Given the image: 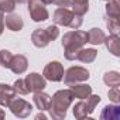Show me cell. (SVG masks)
Listing matches in <instances>:
<instances>
[{
	"instance_id": "obj_1",
	"label": "cell",
	"mask_w": 120,
	"mask_h": 120,
	"mask_svg": "<svg viewBox=\"0 0 120 120\" xmlns=\"http://www.w3.org/2000/svg\"><path fill=\"white\" fill-rule=\"evenodd\" d=\"M74 99H75V98H74L71 89L56 90V92L52 95L51 102H49V107H48L49 116H51L52 119H56V120L65 119L67 112H68V107L71 106V103L74 102Z\"/></svg>"
},
{
	"instance_id": "obj_2",
	"label": "cell",
	"mask_w": 120,
	"mask_h": 120,
	"mask_svg": "<svg viewBox=\"0 0 120 120\" xmlns=\"http://www.w3.org/2000/svg\"><path fill=\"white\" fill-rule=\"evenodd\" d=\"M62 47H64V55L68 61H75L78 51L88 42V34L82 30H74L68 31L62 37Z\"/></svg>"
},
{
	"instance_id": "obj_3",
	"label": "cell",
	"mask_w": 120,
	"mask_h": 120,
	"mask_svg": "<svg viewBox=\"0 0 120 120\" xmlns=\"http://www.w3.org/2000/svg\"><path fill=\"white\" fill-rule=\"evenodd\" d=\"M52 21L56 26H64V27H71L74 30L79 28L83 23V16L75 14L72 10L67 7H59L54 11Z\"/></svg>"
},
{
	"instance_id": "obj_4",
	"label": "cell",
	"mask_w": 120,
	"mask_h": 120,
	"mask_svg": "<svg viewBox=\"0 0 120 120\" xmlns=\"http://www.w3.org/2000/svg\"><path fill=\"white\" fill-rule=\"evenodd\" d=\"M100 102V96L99 95H89L86 99H79V102L74 106V116L78 120L86 119L90 113H93L95 107L98 106V103Z\"/></svg>"
},
{
	"instance_id": "obj_5",
	"label": "cell",
	"mask_w": 120,
	"mask_h": 120,
	"mask_svg": "<svg viewBox=\"0 0 120 120\" xmlns=\"http://www.w3.org/2000/svg\"><path fill=\"white\" fill-rule=\"evenodd\" d=\"M89 76H90V74L86 68H83V67H71V68L67 69V72H64L62 79H64L67 86H71V85L88 81Z\"/></svg>"
},
{
	"instance_id": "obj_6",
	"label": "cell",
	"mask_w": 120,
	"mask_h": 120,
	"mask_svg": "<svg viewBox=\"0 0 120 120\" xmlns=\"http://www.w3.org/2000/svg\"><path fill=\"white\" fill-rule=\"evenodd\" d=\"M28 13L33 21L40 23V21H45L48 20L49 14L47 10V4L42 2V0H28Z\"/></svg>"
},
{
	"instance_id": "obj_7",
	"label": "cell",
	"mask_w": 120,
	"mask_h": 120,
	"mask_svg": "<svg viewBox=\"0 0 120 120\" xmlns=\"http://www.w3.org/2000/svg\"><path fill=\"white\" fill-rule=\"evenodd\" d=\"M7 107H9L10 112H11L16 117H19V119H26V117H28V116L31 114V112H33L31 103H28L27 100H24V99H21V98H13V100L9 103Z\"/></svg>"
},
{
	"instance_id": "obj_8",
	"label": "cell",
	"mask_w": 120,
	"mask_h": 120,
	"mask_svg": "<svg viewBox=\"0 0 120 120\" xmlns=\"http://www.w3.org/2000/svg\"><path fill=\"white\" fill-rule=\"evenodd\" d=\"M42 76L51 82H61L64 78V67L59 61H51L44 67Z\"/></svg>"
},
{
	"instance_id": "obj_9",
	"label": "cell",
	"mask_w": 120,
	"mask_h": 120,
	"mask_svg": "<svg viewBox=\"0 0 120 120\" xmlns=\"http://www.w3.org/2000/svg\"><path fill=\"white\" fill-rule=\"evenodd\" d=\"M24 82H26V85H27L28 92H33V93H34V92L44 90V88L47 86V79H45L42 75L37 74V72L28 74V75L26 76Z\"/></svg>"
},
{
	"instance_id": "obj_10",
	"label": "cell",
	"mask_w": 120,
	"mask_h": 120,
	"mask_svg": "<svg viewBox=\"0 0 120 120\" xmlns=\"http://www.w3.org/2000/svg\"><path fill=\"white\" fill-rule=\"evenodd\" d=\"M31 42L37 48H45L51 42V38L45 28H35L31 34Z\"/></svg>"
},
{
	"instance_id": "obj_11",
	"label": "cell",
	"mask_w": 120,
	"mask_h": 120,
	"mask_svg": "<svg viewBox=\"0 0 120 120\" xmlns=\"http://www.w3.org/2000/svg\"><path fill=\"white\" fill-rule=\"evenodd\" d=\"M9 68H10L14 74L21 75V74H24V72L27 71V68H28V59H27L24 55H21V54L13 55Z\"/></svg>"
},
{
	"instance_id": "obj_12",
	"label": "cell",
	"mask_w": 120,
	"mask_h": 120,
	"mask_svg": "<svg viewBox=\"0 0 120 120\" xmlns=\"http://www.w3.org/2000/svg\"><path fill=\"white\" fill-rule=\"evenodd\" d=\"M16 92L13 89V86L7 85V83H0V106L7 107L9 103L13 100V98H16Z\"/></svg>"
},
{
	"instance_id": "obj_13",
	"label": "cell",
	"mask_w": 120,
	"mask_h": 120,
	"mask_svg": "<svg viewBox=\"0 0 120 120\" xmlns=\"http://www.w3.org/2000/svg\"><path fill=\"white\" fill-rule=\"evenodd\" d=\"M33 102L35 105V107L41 112H45L48 110L49 107V102H51V96L42 90L40 92H34V96H33Z\"/></svg>"
},
{
	"instance_id": "obj_14",
	"label": "cell",
	"mask_w": 120,
	"mask_h": 120,
	"mask_svg": "<svg viewBox=\"0 0 120 120\" xmlns=\"http://www.w3.org/2000/svg\"><path fill=\"white\" fill-rule=\"evenodd\" d=\"M99 117L102 120H119L120 119V106H119V103L105 106Z\"/></svg>"
},
{
	"instance_id": "obj_15",
	"label": "cell",
	"mask_w": 120,
	"mask_h": 120,
	"mask_svg": "<svg viewBox=\"0 0 120 120\" xmlns=\"http://www.w3.org/2000/svg\"><path fill=\"white\" fill-rule=\"evenodd\" d=\"M4 26H7L10 31H20L24 27V21L19 14L9 13L7 17H4Z\"/></svg>"
},
{
	"instance_id": "obj_16",
	"label": "cell",
	"mask_w": 120,
	"mask_h": 120,
	"mask_svg": "<svg viewBox=\"0 0 120 120\" xmlns=\"http://www.w3.org/2000/svg\"><path fill=\"white\" fill-rule=\"evenodd\" d=\"M71 92H72L74 98H76V99H86L92 93V86L88 83L79 82V83L71 85Z\"/></svg>"
},
{
	"instance_id": "obj_17",
	"label": "cell",
	"mask_w": 120,
	"mask_h": 120,
	"mask_svg": "<svg viewBox=\"0 0 120 120\" xmlns=\"http://www.w3.org/2000/svg\"><path fill=\"white\" fill-rule=\"evenodd\" d=\"M98 56V51L95 48H81L76 54V59L81 62H85V64H90L93 62Z\"/></svg>"
},
{
	"instance_id": "obj_18",
	"label": "cell",
	"mask_w": 120,
	"mask_h": 120,
	"mask_svg": "<svg viewBox=\"0 0 120 120\" xmlns=\"http://www.w3.org/2000/svg\"><path fill=\"white\" fill-rule=\"evenodd\" d=\"M86 34H88V42L92 44V45H100V44H103V41L106 38L105 31L100 30V28H96V27L90 28Z\"/></svg>"
},
{
	"instance_id": "obj_19",
	"label": "cell",
	"mask_w": 120,
	"mask_h": 120,
	"mask_svg": "<svg viewBox=\"0 0 120 120\" xmlns=\"http://www.w3.org/2000/svg\"><path fill=\"white\" fill-rule=\"evenodd\" d=\"M106 44V48L109 49V52L114 56H120V48H119V35L110 34L109 37L105 38L103 41Z\"/></svg>"
},
{
	"instance_id": "obj_20",
	"label": "cell",
	"mask_w": 120,
	"mask_h": 120,
	"mask_svg": "<svg viewBox=\"0 0 120 120\" xmlns=\"http://www.w3.org/2000/svg\"><path fill=\"white\" fill-rule=\"evenodd\" d=\"M71 10L75 14L85 16L89 10V0H71Z\"/></svg>"
},
{
	"instance_id": "obj_21",
	"label": "cell",
	"mask_w": 120,
	"mask_h": 120,
	"mask_svg": "<svg viewBox=\"0 0 120 120\" xmlns=\"http://www.w3.org/2000/svg\"><path fill=\"white\" fill-rule=\"evenodd\" d=\"M103 82L110 88L120 86V74L117 71H109L103 75Z\"/></svg>"
},
{
	"instance_id": "obj_22",
	"label": "cell",
	"mask_w": 120,
	"mask_h": 120,
	"mask_svg": "<svg viewBox=\"0 0 120 120\" xmlns=\"http://www.w3.org/2000/svg\"><path fill=\"white\" fill-rule=\"evenodd\" d=\"M106 16L112 17V19H119L120 7H119L117 0H110V2H107V4H106Z\"/></svg>"
},
{
	"instance_id": "obj_23",
	"label": "cell",
	"mask_w": 120,
	"mask_h": 120,
	"mask_svg": "<svg viewBox=\"0 0 120 120\" xmlns=\"http://www.w3.org/2000/svg\"><path fill=\"white\" fill-rule=\"evenodd\" d=\"M105 21H106V27H107L109 33L110 34H114V35H119V31H120L119 19H112V17L105 16Z\"/></svg>"
},
{
	"instance_id": "obj_24",
	"label": "cell",
	"mask_w": 120,
	"mask_h": 120,
	"mask_svg": "<svg viewBox=\"0 0 120 120\" xmlns=\"http://www.w3.org/2000/svg\"><path fill=\"white\" fill-rule=\"evenodd\" d=\"M13 54L9 49H0V67L3 68H9L10 62H11Z\"/></svg>"
},
{
	"instance_id": "obj_25",
	"label": "cell",
	"mask_w": 120,
	"mask_h": 120,
	"mask_svg": "<svg viewBox=\"0 0 120 120\" xmlns=\"http://www.w3.org/2000/svg\"><path fill=\"white\" fill-rule=\"evenodd\" d=\"M16 9L14 0H0V11L3 13H13Z\"/></svg>"
},
{
	"instance_id": "obj_26",
	"label": "cell",
	"mask_w": 120,
	"mask_h": 120,
	"mask_svg": "<svg viewBox=\"0 0 120 120\" xmlns=\"http://www.w3.org/2000/svg\"><path fill=\"white\" fill-rule=\"evenodd\" d=\"M13 89L16 93L19 95H27L28 93V89H27V85L24 82V79H17L14 83H13Z\"/></svg>"
},
{
	"instance_id": "obj_27",
	"label": "cell",
	"mask_w": 120,
	"mask_h": 120,
	"mask_svg": "<svg viewBox=\"0 0 120 120\" xmlns=\"http://www.w3.org/2000/svg\"><path fill=\"white\" fill-rule=\"evenodd\" d=\"M107 96L113 103H120V89H119V86L110 88L109 92H107Z\"/></svg>"
},
{
	"instance_id": "obj_28",
	"label": "cell",
	"mask_w": 120,
	"mask_h": 120,
	"mask_svg": "<svg viewBox=\"0 0 120 120\" xmlns=\"http://www.w3.org/2000/svg\"><path fill=\"white\" fill-rule=\"evenodd\" d=\"M45 30H47V33H48V35H49L51 41H54V40H56V38H58V35H59V30H58L56 24H51V26H48Z\"/></svg>"
},
{
	"instance_id": "obj_29",
	"label": "cell",
	"mask_w": 120,
	"mask_h": 120,
	"mask_svg": "<svg viewBox=\"0 0 120 120\" xmlns=\"http://www.w3.org/2000/svg\"><path fill=\"white\" fill-rule=\"evenodd\" d=\"M52 3H55L59 7H71V0H52Z\"/></svg>"
},
{
	"instance_id": "obj_30",
	"label": "cell",
	"mask_w": 120,
	"mask_h": 120,
	"mask_svg": "<svg viewBox=\"0 0 120 120\" xmlns=\"http://www.w3.org/2000/svg\"><path fill=\"white\" fill-rule=\"evenodd\" d=\"M4 31V13L0 11V35Z\"/></svg>"
},
{
	"instance_id": "obj_31",
	"label": "cell",
	"mask_w": 120,
	"mask_h": 120,
	"mask_svg": "<svg viewBox=\"0 0 120 120\" xmlns=\"http://www.w3.org/2000/svg\"><path fill=\"white\" fill-rule=\"evenodd\" d=\"M45 117H47V116H45V114H44V113H42L41 110H40V113H38V114L35 116V119H37V120H38V119H45Z\"/></svg>"
},
{
	"instance_id": "obj_32",
	"label": "cell",
	"mask_w": 120,
	"mask_h": 120,
	"mask_svg": "<svg viewBox=\"0 0 120 120\" xmlns=\"http://www.w3.org/2000/svg\"><path fill=\"white\" fill-rule=\"evenodd\" d=\"M6 117V113H4V110L3 109H0V120H3Z\"/></svg>"
},
{
	"instance_id": "obj_33",
	"label": "cell",
	"mask_w": 120,
	"mask_h": 120,
	"mask_svg": "<svg viewBox=\"0 0 120 120\" xmlns=\"http://www.w3.org/2000/svg\"><path fill=\"white\" fill-rule=\"evenodd\" d=\"M27 2H28V0H14L16 4H17V3H19V4H23V3H27Z\"/></svg>"
},
{
	"instance_id": "obj_34",
	"label": "cell",
	"mask_w": 120,
	"mask_h": 120,
	"mask_svg": "<svg viewBox=\"0 0 120 120\" xmlns=\"http://www.w3.org/2000/svg\"><path fill=\"white\" fill-rule=\"evenodd\" d=\"M42 2H44L45 4H51V3H52V0H42Z\"/></svg>"
},
{
	"instance_id": "obj_35",
	"label": "cell",
	"mask_w": 120,
	"mask_h": 120,
	"mask_svg": "<svg viewBox=\"0 0 120 120\" xmlns=\"http://www.w3.org/2000/svg\"><path fill=\"white\" fill-rule=\"evenodd\" d=\"M105 2H110V0H105Z\"/></svg>"
}]
</instances>
